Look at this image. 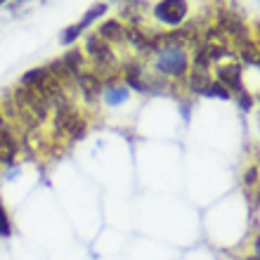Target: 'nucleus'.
<instances>
[{"instance_id":"obj_1","label":"nucleus","mask_w":260,"mask_h":260,"mask_svg":"<svg viewBox=\"0 0 260 260\" xmlns=\"http://www.w3.org/2000/svg\"><path fill=\"white\" fill-rule=\"evenodd\" d=\"M156 71L164 76H171V78H180V76L187 74V67H189V59H187V52L182 50V45H166V48L156 50Z\"/></svg>"},{"instance_id":"obj_2","label":"nucleus","mask_w":260,"mask_h":260,"mask_svg":"<svg viewBox=\"0 0 260 260\" xmlns=\"http://www.w3.org/2000/svg\"><path fill=\"white\" fill-rule=\"evenodd\" d=\"M55 128L57 133H69L71 140L85 135V121L78 116V111L71 109V104L62 102L57 104V116H55Z\"/></svg>"},{"instance_id":"obj_3","label":"nucleus","mask_w":260,"mask_h":260,"mask_svg":"<svg viewBox=\"0 0 260 260\" xmlns=\"http://www.w3.org/2000/svg\"><path fill=\"white\" fill-rule=\"evenodd\" d=\"M187 12H189L187 0H161L154 7V17L166 26H180L187 19Z\"/></svg>"},{"instance_id":"obj_4","label":"nucleus","mask_w":260,"mask_h":260,"mask_svg":"<svg viewBox=\"0 0 260 260\" xmlns=\"http://www.w3.org/2000/svg\"><path fill=\"white\" fill-rule=\"evenodd\" d=\"M85 50H88V55L95 59L97 69H100L102 74L111 71V69H116V59H114V52H111L109 43L102 41L97 34L90 36L88 41H85Z\"/></svg>"},{"instance_id":"obj_5","label":"nucleus","mask_w":260,"mask_h":260,"mask_svg":"<svg viewBox=\"0 0 260 260\" xmlns=\"http://www.w3.org/2000/svg\"><path fill=\"white\" fill-rule=\"evenodd\" d=\"M218 28L222 31V34L232 36L239 45H244L246 41H251V31H248V26L239 19V14H234V12L220 10L218 12Z\"/></svg>"},{"instance_id":"obj_6","label":"nucleus","mask_w":260,"mask_h":260,"mask_svg":"<svg viewBox=\"0 0 260 260\" xmlns=\"http://www.w3.org/2000/svg\"><path fill=\"white\" fill-rule=\"evenodd\" d=\"M215 76H218V83L222 88L234 90L237 95L244 92V83H241V64H220L215 69Z\"/></svg>"},{"instance_id":"obj_7","label":"nucleus","mask_w":260,"mask_h":260,"mask_svg":"<svg viewBox=\"0 0 260 260\" xmlns=\"http://www.w3.org/2000/svg\"><path fill=\"white\" fill-rule=\"evenodd\" d=\"M14 156H17V140L5 125V121L0 118V164L12 166Z\"/></svg>"},{"instance_id":"obj_8","label":"nucleus","mask_w":260,"mask_h":260,"mask_svg":"<svg viewBox=\"0 0 260 260\" xmlns=\"http://www.w3.org/2000/svg\"><path fill=\"white\" fill-rule=\"evenodd\" d=\"M125 38H128L133 45H135L140 52H151V50H156L158 48V36H147L144 31H140L137 26H130L125 28Z\"/></svg>"},{"instance_id":"obj_9","label":"nucleus","mask_w":260,"mask_h":260,"mask_svg":"<svg viewBox=\"0 0 260 260\" xmlns=\"http://www.w3.org/2000/svg\"><path fill=\"white\" fill-rule=\"evenodd\" d=\"M78 83H81V90H83V97L88 102H95L97 97L102 95V81L97 74H81L78 76Z\"/></svg>"},{"instance_id":"obj_10","label":"nucleus","mask_w":260,"mask_h":260,"mask_svg":"<svg viewBox=\"0 0 260 260\" xmlns=\"http://www.w3.org/2000/svg\"><path fill=\"white\" fill-rule=\"evenodd\" d=\"M97 36H100L102 41H107V43H123L125 41V26L121 24V21H116V19H109V21H104L102 26H100Z\"/></svg>"},{"instance_id":"obj_11","label":"nucleus","mask_w":260,"mask_h":260,"mask_svg":"<svg viewBox=\"0 0 260 260\" xmlns=\"http://www.w3.org/2000/svg\"><path fill=\"white\" fill-rule=\"evenodd\" d=\"M123 74H125V83H128L130 88H135L137 92H147V83L142 81V69L137 67V64H128V67L123 69Z\"/></svg>"},{"instance_id":"obj_12","label":"nucleus","mask_w":260,"mask_h":260,"mask_svg":"<svg viewBox=\"0 0 260 260\" xmlns=\"http://www.w3.org/2000/svg\"><path fill=\"white\" fill-rule=\"evenodd\" d=\"M62 64H64V69L69 71V76H81V71H83V55L78 52V50H71V52H67V55L62 57Z\"/></svg>"},{"instance_id":"obj_13","label":"nucleus","mask_w":260,"mask_h":260,"mask_svg":"<svg viewBox=\"0 0 260 260\" xmlns=\"http://www.w3.org/2000/svg\"><path fill=\"white\" fill-rule=\"evenodd\" d=\"M211 83V76H208V69L204 67H194L192 69V78H189V88L192 92H204V88Z\"/></svg>"},{"instance_id":"obj_14","label":"nucleus","mask_w":260,"mask_h":260,"mask_svg":"<svg viewBox=\"0 0 260 260\" xmlns=\"http://www.w3.org/2000/svg\"><path fill=\"white\" fill-rule=\"evenodd\" d=\"M125 100H128V88L125 85H109V88L104 90V102L109 104V107H118Z\"/></svg>"},{"instance_id":"obj_15","label":"nucleus","mask_w":260,"mask_h":260,"mask_svg":"<svg viewBox=\"0 0 260 260\" xmlns=\"http://www.w3.org/2000/svg\"><path fill=\"white\" fill-rule=\"evenodd\" d=\"M104 12H107V5H104V3H100V5H92V7H90V10H88V12H85V17H83V19L78 21L76 26H78V28H81V31H83V28H88V26H90V24H92V21H95V19H100V17H102Z\"/></svg>"},{"instance_id":"obj_16","label":"nucleus","mask_w":260,"mask_h":260,"mask_svg":"<svg viewBox=\"0 0 260 260\" xmlns=\"http://www.w3.org/2000/svg\"><path fill=\"white\" fill-rule=\"evenodd\" d=\"M241 57H244L248 64L258 67V43H253V41L244 43V45H241Z\"/></svg>"},{"instance_id":"obj_17","label":"nucleus","mask_w":260,"mask_h":260,"mask_svg":"<svg viewBox=\"0 0 260 260\" xmlns=\"http://www.w3.org/2000/svg\"><path fill=\"white\" fill-rule=\"evenodd\" d=\"M201 95H206V97H218V100H230V90H225L220 83H208L204 88V92Z\"/></svg>"},{"instance_id":"obj_18","label":"nucleus","mask_w":260,"mask_h":260,"mask_svg":"<svg viewBox=\"0 0 260 260\" xmlns=\"http://www.w3.org/2000/svg\"><path fill=\"white\" fill-rule=\"evenodd\" d=\"M12 234V225H10V215H7L5 206H3V201H0V237L3 239H7Z\"/></svg>"},{"instance_id":"obj_19","label":"nucleus","mask_w":260,"mask_h":260,"mask_svg":"<svg viewBox=\"0 0 260 260\" xmlns=\"http://www.w3.org/2000/svg\"><path fill=\"white\" fill-rule=\"evenodd\" d=\"M78 36H81V28H78V26H69V28H64V34L59 36V41H62V45H71Z\"/></svg>"},{"instance_id":"obj_20","label":"nucleus","mask_w":260,"mask_h":260,"mask_svg":"<svg viewBox=\"0 0 260 260\" xmlns=\"http://www.w3.org/2000/svg\"><path fill=\"white\" fill-rule=\"evenodd\" d=\"M239 107L244 111H251V107H253V97L248 95L246 90H244V92H239Z\"/></svg>"},{"instance_id":"obj_21","label":"nucleus","mask_w":260,"mask_h":260,"mask_svg":"<svg viewBox=\"0 0 260 260\" xmlns=\"http://www.w3.org/2000/svg\"><path fill=\"white\" fill-rule=\"evenodd\" d=\"M244 182H246L248 187H253L255 182H258V168H255V166H251V168L246 171V178H244Z\"/></svg>"},{"instance_id":"obj_22","label":"nucleus","mask_w":260,"mask_h":260,"mask_svg":"<svg viewBox=\"0 0 260 260\" xmlns=\"http://www.w3.org/2000/svg\"><path fill=\"white\" fill-rule=\"evenodd\" d=\"M182 118H185V121H189V104H187V102H182Z\"/></svg>"},{"instance_id":"obj_23","label":"nucleus","mask_w":260,"mask_h":260,"mask_svg":"<svg viewBox=\"0 0 260 260\" xmlns=\"http://www.w3.org/2000/svg\"><path fill=\"white\" fill-rule=\"evenodd\" d=\"M248 260H258V255H253V258H248Z\"/></svg>"},{"instance_id":"obj_24","label":"nucleus","mask_w":260,"mask_h":260,"mask_svg":"<svg viewBox=\"0 0 260 260\" xmlns=\"http://www.w3.org/2000/svg\"><path fill=\"white\" fill-rule=\"evenodd\" d=\"M3 3H5V0H0V5H3Z\"/></svg>"}]
</instances>
